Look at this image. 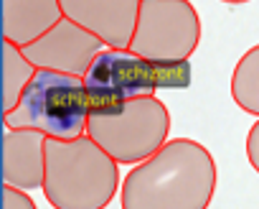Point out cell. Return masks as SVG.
Instances as JSON below:
<instances>
[{
  "instance_id": "obj_1",
  "label": "cell",
  "mask_w": 259,
  "mask_h": 209,
  "mask_svg": "<svg viewBox=\"0 0 259 209\" xmlns=\"http://www.w3.org/2000/svg\"><path fill=\"white\" fill-rule=\"evenodd\" d=\"M216 191V161L191 138L165 141L135 163L122 181V209H208Z\"/></svg>"
},
{
  "instance_id": "obj_14",
  "label": "cell",
  "mask_w": 259,
  "mask_h": 209,
  "mask_svg": "<svg viewBox=\"0 0 259 209\" xmlns=\"http://www.w3.org/2000/svg\"><path fill=\"white\" fill-rule=\"evenodd\" d=\"M246 158H249L251 168L259 173V118L249 128V135H246Z\"/></svg>"
},
{
  "instance_id": "obj_8",
  "label": "cell",
  "mask_w": 259,
  "mask_h": 209,
  "mask_svg": "<svg viewBox=\"0 0 259 209\" xmlns=\"http://www.w3.org/2000/svg\"><path fill=\"white\" fill-rule=\"evenodd\" d=\"M61 13L97 36L104 49H127L140 0H59Z\"/></svg>"
},
{
  "instance_id": "obj_2",
  "label": "cell",
  "mask_w": 259,
  "mask_h": 209,
  "mask_svg": "<svg viewBox=\"0 0 259 209\" xmlns=\"http://www.w3.org/2000/svg\"><path fill=\"white\" fill-rule=\"evenodd\" d=\"M44 196L54 209H107L119 189V163L87 133L46 138Z\"/></svg>"
},
{
  "instance_id": "obj_9",
  "label": "cell",
  "mask_w": 259,
  "mask_h": 209,
  "mask_svg": "<svg viewBox=\"0 0 259 209\" xmlns=\"http://www.w3.org/2000/svg\"><path fill=\"white\" fill-rule=\"evenodd\" d=\"M46 168V135L31 128H8L0 143V173L6 186L41 189Z\"/></svg>"
},
{
  "instance_id": "obj_12",
  "label": "cell",
  "mask_w": 259,
  "mask_h": 209,
  "mask_svg": "<svg viewBox=\"0 0 259 209\" xmlns=\"http://www.w3.org/2000/svg\"><path fill=\"white\" fill-rule=\"evenodd\" d=\"M231 97L244 113L259 118V44L236 61L231 74Z\"/></svg>"
},
{
  "instance_id": "obj_11",
  "label": "cell",
  "mask_w": 259,
  "mask_h": 209,
  "mask_svg": "<svg viewBox=\"0 0 259 209\" xmlns=\"http://www.w3.org/2000/svg\"><path fill=\"white\" fill-rule=\"evenodd\" d=\"M0 54H3V79H0V113H11L16 102L21 99L26 84L36 74V66L23 56L21 46L3 41L0 44Z\"/></svg>"
},
{
  "instance_id": "obj_4",
  "label": "cell",
  "mask_w": 259,
  "mask_h": 209,
  "mask_svg": "<svg viewBox=\"0 0 259 209\" xmlns=\"http://www.w3.org/2000/svg\"><path fill=\"white\" fill-rule=\"evenodd\" d=\"M89 94L81 77L36 69L16 108L3 115L8 128H31L46 138L71 141L84 135Z\"/></svg>"
},
{
  "instance_id": "obj_6",
  "label": "cell",
  "mask_w": 259,
  "mask_h": 209,
  "mask_svg": "<svg viewBox=\"0 0 259 209\" xmlns=\"http://www.w3.org/2000/svg\"><path fill=\"white\" fill-rule=\"evenodd\" d=\"M201 44V18L188 0H140L130 51L148 61H188Z\"/></svg>"
},
{
  "instance_id": "obj_15",
  "label": "cell",
  "mask_w": 259,
  "mask_h": 209,
  "mask_svg": "<svg viewBox=\"0 0 259 209\" xmlns=\"http://www.w3.org/2000/svg\"><path fill=\"white\" fill-rule=\"evenodd\" d=\"M224 3H231V6H239V3H249V0H224Z\"/></svg>"
},
{
  "instance_id": "obj_5",
  "label": "cell",
  "mask_w": 259,
  "mask_h": 209,
  "mask_svg": "<svg viewBox=\"0 0 259 209\" xmlns=\"http://www.w3.org/2000/svg\"><path fill=\"white\" fill-rule=\"evenodd\" d=\"M188 84V61H148L130 49H102L84 74L89 108L150 97L158 89H186Z\"/></svg>"
},
{
  "instance_id": "obj_3",
  "label": "cell",
  "mask_w": 259,
  "mask_h": 209,
  "mask_svg": "<svg viewBox=\"0 0 259 209\" xmlns=\"http://www.w3.org/2000/svg\"><path fill=\"white\" fill-rule=\"evenodd\" d=\"M117 163L135 166L150 158L170 133V113L155 94L89 108L84 130Z\"/></svg>"
},
{
  "instance_id": "obj_10",
  "label": "cell",
  "mask_w": 259,
  "mask_h": 209,
  "mask_svg": "<svg viewBox=\"0 0 259 209\" xmlns=\"http://www.w3.org/2000/svg\"><path fill=\"white\" fill-rule=\"evenodd\" d=\"M61 18L59 0H3V41L23 49Z\"/></svg>"
},
{
  "instance_id": "obj_13",
  "label": "cell",
  "mask_w": 259,
  "mask_h": 209,
  "mask_svg": "<svg viewBox=\"0 0 259 209\" xmlns=\"http://www.w3.org/2000/svg\"><path fill=\"white\" fill-rule=\"evenodd\" d=\"M0 209H38V206L23 189L3 184V191H0Z\"/></svg>"
},
{
  "instance_id": "obj_16",
  "label": "cell",
  "mask_w": 259,
  "mask_h": 209,
  "mask_svg": "<svg viewBox=\"0 0 259 209\" xmlns=\"http://www.w3.org/2000/svg\"><path fill=\"white\" fill-rule=\"evenodd\" d=\"M0 115H3V113H0Z\"/></svg>"
},
{
  "instance_id": "obj_7",
  "label": "cell",
  "mask_w": 259,
  "mask_h": 209,
  "mask_svg": "<svg viewBox=\"0 0 259 209\" xmlns=\"http://www.w3.org/2000/svg\"><path fill=\"white\" fill-rule=\"evenodd\" d=\"M102 41L69 21L66 16L54 23L41 39L31 41L23 46V56L36 66V69H49V72H61V74H74L81 77L89 72L92 61L102 51Z\"/></svg>"
}]
</instances>
